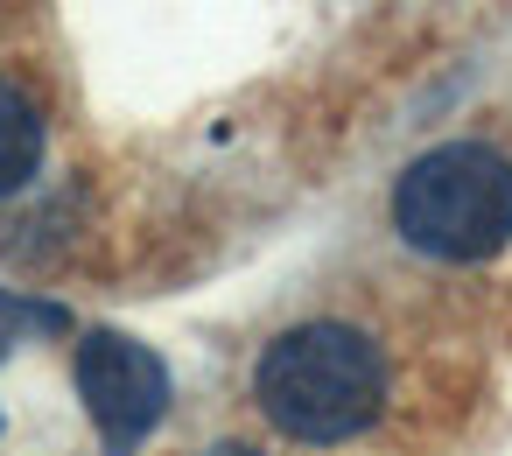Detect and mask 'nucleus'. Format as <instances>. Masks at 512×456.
<instances>
[{
    "instance_id": "obj_1",
    "label": "nucleus",
    "mask_w": 512,
    "mask_h": 456,
    "mask_svg": "<svg viewBox=\"0 0 512 456\" xmlns=\"http://www.w3.org/2000/svg\"><path fill=\"white\" fill-rule=\"evenodd\" d=\"M253 400L295 442H344L386 407V351L351 323H295L260 351Z\"/></svg>"
},
{
    "instance_id": "obj_2",
    "label": "nucleus",
    "mask_w": 512,
    "mask_h": 456,
    "mask_svg": "<svg viewBox=\"0 0 512 456\" xmlns=\"http://www.w3.org/2000/svg\"><path fill=\"white\" fill-rule=\"evenodd\" d=\"M393 225L442 260H484L512 239V162L477 141L428 148L393 183Z\"/></svg>"
},
{
    "instance_id": "obj_3",
    "label": "nucleus",
    "mask_w": 512,
    "mask_h": 456,
    "mask_svg": "<svg viewBox=\"0 0 512 456\" xmlns=\"http://www.w3.org/2000/svg\"><path fill=\"white\" fill-rule=\"evenodd\" d=\"M78 393L99 421L106 456H134L148 442V428L162 421V407H169V365L148 344L120 337V330H92L78 344Z\"/></svg>"
},
{
    "instance_id": "obj_4",
    "label": "nucleus",
    "mask_w": 512,
    "mask_h": 456,
    "mask_svg": "<svg viewBox=\"0 0 512 456\" xmlns=\"http://www.w3.org/2000/svg\"><path fill=\"white\" fill-rule=\"evenodd\" d=\"M43 162V113L0 78V197H15Z\"/></svg>"
},
{
    "instance_id": "obj_5",
    "label": "nucleus",
    "mask_w": 512,
    "mask_h": 456,
    "mask_svg": "<svg viewBox=\"0 0 512 456\" xmlns=\"http://www.w3.org/2000/svg\"><path fill=\"white\" fill-rule=\"evenodd\" d=\"M204 456H253V449H204Z\"/></svg>"
}]
</instances>
